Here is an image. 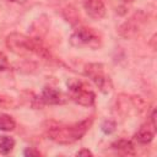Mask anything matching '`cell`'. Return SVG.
Returning <instances> with one entry per match:
<instances>
[{
    "label": "cell",
    "mask_w": 157,
    "mask_h": 157,
    "mask_svg": "<svg viewBox=\"0 0 157 157\" xmlns=\"http://www.w3.org/2000/svg\"><path fill=\"white\" fill-rule=\"evenodd\" d=\"M93 123V118H86L81 121H77L71 125L58 124L54 121L48 123L45 126V134L48 139L59 144V145H70L78 141L91 128Z\"/></svg>",
    "instance_id": "cell-1"
},
{
    "label": "cell",
    "mask_w": 157,
    "mask_h": 157,
    "mask_svg": "<svg viewBox=\"0 0 157 157\" xmlns=\"http://www.w3.org/2000/svg\"><path fill=\"white\" fill-rule=\"evenodd\" d=\"M5 43H6V47L15 54H18V55L36 54L37 56L44 60H48V61L53 60L52 53L49 52V49H47L43 45V43L39 39L31 38L22 33L12 32L6 37Z\"/></svg>",
    "instance_id": "cell-2"
},
{
    "label": "cell",
    "mask_w": 157,
    "mask_h": 157,
    "mask_svg": "<svg viewBox=\"0 0 157 157\" xmlns=\"http://www.w3.org/2000/svg\"><path fill=\"white\" fill-rule=\"evenodd\" d=\"M70 44L77 48L87 47L91 49H98L102 45V38L93 28L78 27L70 36Z\"/></svg>",
    "instance_id": "cell-3"
},
{
    "label": "cell",
    "mask_w": 157,
    "mask_h": 157,
    "mask_svg": "<svg viewBox=\"0 0 157 157\" xmlns=\"http://www.w3.org/2000/svg\"><path fill=\"white\" fill-rule=\"evenodd\" d=\"M147 18H148V16L144 11H141V10L136 11L119 26V28H118L119 36L125 39L135 38L136 36H139V33L145 27Z\"/></svg>",
    "instance_id": "cell-4"
},
{
    "label": "cell",
    "mask_w": 157,
    "mask_h": 157,
    "mask_svg": "<svg viewBox=\"0 0 157 157\" xmlns=\"http://www.w3.org/2000/svg\"><path fill=\"white\" fill-rule=\"evenodd\" d=\"M69 93L74 102L83 107H91L94 104L96 94L93 91L87 87V85L80 80H70L67 81Z\"/></svg>",
    "instance_id": "cell-5"
},
{
    "label": "cell",
    "mask_w": 157,
    "mask_h": 157,
    "mask_svg": "<svg viewBox=\"0 0 157 157\" xmlns=\"http://www.w3.org/2000/svg\"><path fill=\"white\" fill-rule=\"evenodd\" d=\"M85 75L93 81V83L104 93L109 92L113 87L112 81L109 76L105 74L104 67L102 64L98 63H91L85 65Z\"/></svg>",
    "instance_id": "cell-6"
},
{
    "label": "cell",
    "mask_w": 157,
    "mask_h": 157,
    "mask_svg": "<svg viewBox=\"0 0 157 157\" xmlns=\"http://www.w3.org/2000/svg\"><path fill=\"white\" fill-rule=\"evenodd\" d=\"M155 115H156V112L153 110L151 117H150V121L142 124L140 126V129L135 132L134 139L139 144L147 145V144H150L153 140L155 134H156V118H155Z\"/></svg>",
    "instance_id": "cell-7"
},
{
    "label": "cell",
    "mask_w": 157,
    "mask_h": 157,
    "mask_svg": "<svg viewBox=\"0 0 157 157\" xmlns=\"http://www.w3.org/2000/svg\"><path fill=\"white\" fill-rule=\"evenodd\" d=\"M83 7L86 13L93 20H102L107 13L103 0H86Z\"/></svg>",
    "instance_id": "cell-8"
},
{
    "label": "cell",
    "mask_w": 157,
    "mask_h": 157,
    "mask_svg": "<svg viewBox=\"0 0 157 157\" xmlns=\"http://www.w3.org/2000/svg\"><path fill=\"white\" fill-rule=\"evenodd\" d=\"M39 99L45 104H61L65 101L63 93L50 86H45L42 90V94Z\"/></svg>",
    "instance_id": "cell-9"
},
{
    "label": "cell",
    "mask_w": 157,
    "mask_h": 157,
    "mask_svg": "<svg viewBox=\"0 0 157 157\" xmlns=\"http://www.w3.org/2000/svg\"><path fill=\"white\" fill-rule=\"evenodd\" d=\"M112 148L123 153V155H128V156H134L135 155L134 144L130 140H126V139H119V140L114 141L112 144Z\"/></svg>",
    "instance_id": "cell-10"
},
{
    "label": "cell",
    "mask_w": 157,
    "mask_h": 157,
    "mask_svg": "<svg viewBox=\"0 0 157 157\" xmlns=\"http://www.w3.org/2000/svg\"><path fill=\"white\" fill-rule=\"evenodd\" d=\"M16 128L15 119L9 114H0V130L1 131H12Z\"/></svg>",
    "instance_id": "cell-11"
},
{
    "label": "cell",
    "mask_w": 157,
    "mask_h": 157,
    "mask_svg": "<svg viewBox=\"0 0 157 157\" xmlns=\"http://www.w3.org/2000/svg\"><path fill=\"white\" fill-rule=\"evenodd\" d=\"M15 147V140L6 135H0V152L4 155L10 153Z\"/></svg>",
    "instance_id": "cell-12"
},
{
    "label": "cell",
    "mask_w": 157,
    "mask_h": 157,
    "mask_svg": "<svg viewBox=\"0 0 157 157\" xmlns=\"http://www.w3.org/2000/svg\"><path fill=\"white\" fill-rule=\"evenodd\" d=\"M63 15H64V17L66 18V21L70 22V23H72V25L76 23V22L78 21V18H80V16L77 15V11H76L72 6H67V7L64 10Z\"/></svg>",
    "instance_id": "cell-13"
},
{
    "label": "cell",
    "mask_w": 157,
    "mask_h": 157,
    "mask_svg": "<svg viewBox=\"0 0 157 157\" xmlns=\"http://www.w3.org/2000/svg\"><path fill=\"white\" fill-rule=\"evenodd\" d=\"M115 126H117V124H115L114 120H112V119H105V120L102 123L101 129H102V131H103L104 134H112V132L115 130Z\"/></svg>",
    "instance_id": "cell-14"
},
{
    "label": "cell",
    "mask_w": 157,
    "mask_h": 157,
    "mask_svg": "<svg viewBox=\"0 0 157 157\" xmlns=\"http://www.w3.org/2000/svg\"><path fill=\"white\" fill-rule=\"evenodd\" d=\"M10 67V64H9V60H7V56L0 52V71H5Z\"/></svg>",
    "instance_id": "cell-15"
},
{
    "label": "cell",
    "mask_w": 157,
    "mask_h": 157,
    "mask_svg": "<svg viewBox=\"0 0 157 157\" xmlns=\"http://www.w3.org/2000/svg\"><path fill=\"white\" fill-rule=\"evenodd\" d=\"M23 155H25V156H29V157H38V156H42V153H40L38 150L33 148V147L26 148V150L23 151Z\"/></svg>",
    "instance_id": "cell-16"
},
{
    "label": "cell",
    "mask_w": 157,
    "mask_h": 157,
    "mask_svg": "<svg viewBox=\"0 0 157 157\" xmlns=\"http://www.w3.org/2000/svg\"><path fill=\"white\" fill-rule=\"evenodd\" d=\"M76 155H77V156H92L93 153H92L90 150H87V148H82V150H80Z\"/></svg>",
    "instance_id": "cell-17"
},
{
    "label": "cell",
    "mask_w": 157,
    "mask_h": 157,
    "mask_svg": "<svg viewBox=\"0 0 157 157\" xmlns=\"http://www.w3.org/2000/svg\"><path fill=\"white\" fill-rule=\"evenodd\" d=\"M121 1H124V2H132L134 0H121Z\"/></svg>",
    "instance_id": "cell-18"
},
{
    "label": "cell",
    "mask_w": 157,
    "mask_h": 157,
    "mask_svg": "<svg viewBox=\"0 0 157 157\" xmlns=\"http://www.w3.org/2000/svg\"><path fill=\"white\" fill-rule=\"evenodd\" d=\"M9 1H16V0H9Z\"/></svg>",
    "instance_id": "cell-19"
}]
</instances>
